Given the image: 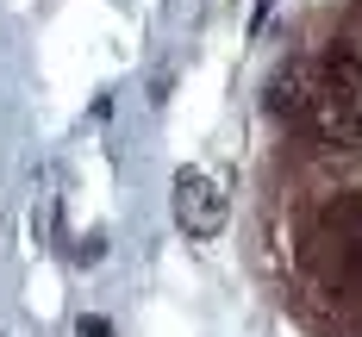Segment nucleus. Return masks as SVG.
<instances>
[{
	"label": "nucleus",
	"mask_w": 362,
	"mask_h": 337,
	"mask_svg": "<svg viewBox=\"0 0 362 337\" xmlns=\"http://www.w3.org/2000/svg\"><path fill=\"white\" fill-rule=\"evenodd\" d=\"M81 337H112V325L107 319H81Z\"/></svg>",
	"instance_id": "f03ea898"
},
{
	"label": "nucleus",
	"mask_w": 362,
	"mask_h": 337,
	"mask_svg": "<svg viewBox=\"0 0 362 337\" xmlns=\"http://www.w3.org/2000/svg\"><path fill=\"white\" fill-rule=\"evenodd\" d=\"M225 213H231V200H225V187L206 169H181L175 175V225L187 237H218Z\"/></svg>",
	"instance_id": "f257e3e1"
}]
</instances>
